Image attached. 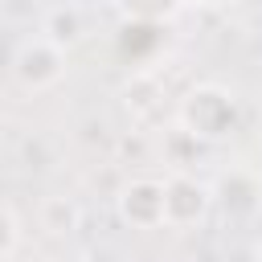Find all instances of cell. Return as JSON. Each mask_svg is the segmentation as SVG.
I'll return each mask as SVG.
<instances>
[{
  "label": "cell",
  "instance_id": "12",
  "mask_svg": "<svg viewBox=\"0 0 262 262\" xmlns=\"http://www.w3.org/2000/svg\"><path fill=\"white\" fill-rule=\"evenodd\" d=\"M188 4H205V8H221V4H233V0H188Z\"/></svg>",
  "mask_w": 262,
  "mask_h": 262
},
{
  "label": "cell",
  "instance_id": "9",
  "mask_svg": "<svg viewBox=\"0 0 262 262\" xmlns=\"http://www.w3.org/2000/svg\"><path fill=\"white\" fill-rule=\"evenodd\" d=\"M188 151L196 156V151H201V139H192L184 127H172V131L164 135V156H168V164H172L176 172H184V168L192 164V160H188Z\"/></svg>",
  "mask_w": 262,
  "mask_h": 262
},
{
  "label": "cell",
  "instance_id": "4",
  "mask_svg": "<svg viewBox=\"0 0 262 262\" xmlns=\"http://www.w3.org/2000/svg\"><path fill=\"white\" fill-rule=\"evenodd\" d=\"M115 209L123 217V225L131 229H160L164 225V180L156 176H135L119 188Z\"/></svg>",
  "mask_w": 262,
  "mask_h": 262
},
{
  "label": "cell",
  "instance_id": "13",
  "mask_svg": "<svg viewBox=\"0 0 262 262\" xmlns=\"http://www.w3.org/2000/svg\"><path fill=\"white\" fill-rule=\"evenodd\" d=\"M258 262H262V246H258Z\"/></svg>",
  "mask_w": 262,
  "mask_h": 262
},
{
  "label": "cell",
  "instance_id": "14",
  "mask_svg": "<svg viewBox=\"0 0 262 262\" xmlns=\"http://www.w3.org/2000/svg\"><path fill=\"white\" fill-rule=\"evenodd\" d=\"M0 4H4V0H0Z\"/></svg>",
  "mask_w": 262,
  "mask_h": 262
},
{
  "label": "cell",
  "instance_id": "7",
  "mask_svg": "<svg viewBox=\"0 0 262 262\" xmlns=\"http://www.w3.org/2000/svg\"><path fill=\"white\" fill-rule=\"evenodd\" d=\"M41 225L53 233V237H70L82 229V205L74 196H45L41 205Z\"/></svg>",
  "mask_w": 262,
  "mask_h": 262
},
{
  "label": "cell",
  "instance_id": "2",
  "mask_svg": "<svg viewBox=\"0 0 262 262\" xmlns=\"http://www.w3.org/2000/svg\"><path fill=\"white\" fill-rule=\"evenodd\" d=\"M12 78H16V86L20 90H29V94H41V90H53L61 78H66V49H57L53 41H45V37H29V41H20L16 45V53H12Z\"/></svg>",
  "mask_w": 262,
  "mask_h": 262
},
{
  "label": "cell",
  "instance_id": "5",
  "mask_svg": "<svg viewBox=\"0 0 262 262\" xmlns=\"http://www.w3.org/2000/svg\"><path fill=\"white\" fill-rule=\"evenodd\" d=\"M209 188H213V205H221L229 217H254L262 209V176L250 168H229Z\"/></svg>",
  "mask_w": 262,
  "mask_h": 262
},
{
  "label": "cell",
  "instance_id": "1",
  "mask_svg": "<svg viewBox=\"0 0 262 262\" xmlns=\"http://www.w3.org/2000/svg\"><path fill=\"white\" fill-rule=\"evenodd\" d=\"M237 123H242V102L233 90L217 82H196L176 106V127H184L201 143H221L225 135L237 131Z\"/></svg>",
  "mask_w": 262,
  "mask_h": 262
},
{
  "label": "cell",
  "instance_id": "6",
  "mask_svg": "<svg viewBox=\"0 0 262 262\" xmlns=\"http://www.w3.org/2000/svg\"><path fill=\"white\" fill-rule=\"evenodd\" d=\"M41 37L53 41L57 49H74V45L86 37V12H82L78 4H57V8H49L45 20H41Z\"/></svg>",
  "mask_w": 262,
  "mask_h": 262
},
{
  "label": "cell",
  "instance_id": "11",
  "mask_svg": "<svg viewBox=\"0 0 262 262\" xmlns=\"http://www.w3.org/2000/svg\"><path fill=\"white\" fill-rule=\"evenodd\" d=\"M16 246H20V221H16V213L0 201V262H8V258L16 254Z\"/></svg>",
  "mask_w": 262,
  "mask_h": 262
},
{
  "label": "cell",
  "instance_id": "10",
  "mask_svg": "<svg viewBox=\"0 0 262 262\" xmlns=\"http://www.w3.org/2000/svg\"><path fill=\"white\" fill-rule=\"evenodd\" d=\"M131 20H164L180 8V0H115Z\"/></svg>",
  "mask_w": 262,
  "mask_h": 262
},
{
  "label": "cell",
  "instance_id": "8",
  "mask_svg": "<svg viewBox=\"0 0 262 262\" xmlns=\"http://www.w3.org/2000/svg\"><path fill=\"white\" fill-rule=\"evenodd\" d=\"M123 94H127V111H131L135 119H147V115H151V106H156V98H160V86H156V78L135 74V78H131V86H127Z\"/></svg>",
  "mask_w": 262,
  "mask_h": 262
},
{
  "label": "cell",
  "instance_id": "3",
  "mask_svg": "<svg viewBox=\"0 0 262 262\" xmlns=\"http://www.w3.org/2000/svg\"><path fill=\"white\" fill-rule=\"evenodd\" d=\"M209 209H213V188L196 180L192 172H172L164 180V225L172 229L201 225Z\"/></svg>",
  "mask_w": 262,
  "mask_h": 262
}]
</instances>
